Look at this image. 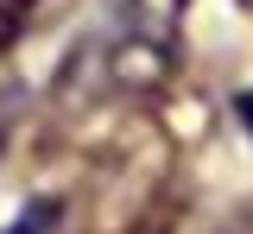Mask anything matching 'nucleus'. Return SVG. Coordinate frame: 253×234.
I'll use <instances>...</instances> for the list:
<instances>
[{"mask_svg":"<svg viewBox=\"0 0 253 234\" xmlns=\"http://www.w3.org/2000/svg\"><path fill=\"white\" fill-rule=\"evenodd\" d=\"M6 120H13V70L0 57V152H6Z\"/></svg>","mask_w":253,"mask_h":234,"instance_id":"obj_3","label":"nucleus"},{"mask_svg":"<svg viewBox=\"0 0 253 234\" xmlns=\"http://www.w3.org/2000/svg\"><path fill=\"white\" fill-rule=\"evenodd\" d=\"M177 38H184V0H121L114 26L101 38L108 82L114 89H158L177 64Z\"/></svg>","mask_w":253,"mask_h":234,"instance_id":"obj_1","label":"nucleus"},{"mask_svg":"<svg viewBox=\"0 0 253 234\" xmlns=\"http://www.w3.org/2000/svg\"><path fill=\"white\" fill-rule=\"evenodd\" d=\"M234 108H241V120H247V133H253V95H241Z\"/></svg>","mask_w":253,"mask_h":234,"instance_id":"obj_4","label":"nucleus"},{"mask_svg":"<svg viewBox=\"0 0 253 234\" xmlns=\"http://www.w3.org/2000/svg\"><path fill=\"white\" fill-rule=\"evenodd\" d=\"M32 6H38V0H0V44H6V38L26 26V13H32Z\"/></svg>","mask_w":253,"mask_h":234,"instance_id":"obj_2","label":"nucleus"}]
</instances>
